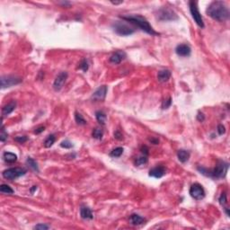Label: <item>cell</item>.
I'll return each mask as SVG.
<instances>
[{"label": "cell", "instance_id": "6da1fadb", "mask_svg": "<svg viewBox=\"0 0 230 230\" xmlns=\"http://www.w3.org/2000/svg\"><path fill=\"white\" fill-rule=\"evenodd\" d=\"M207 14L218 22H224L229 18V10L223 1H213L206 10Z\"/></svg>", "mask_w": 230, "mask_h": 230}, {"label": "cell", "instance_id": "7a4b0ae2", "mask_svg": "<svg viewBox=\"0 0 230 230\" xmlns=\"http://www.w3.org/2000/svg\"><path fill=\"white\" fill-rule=\"evenodd\" d=\"M122 20H125L129 23H130L131 24L138 27L139 29H141L142 31L146 32L147 33L150 34V35H158L159 33H157L152 26L149 24V23L148 22V20L141 16V15H129V16H121Z\"/></svg>", "mask_w": 230, "mask_h": 230}, {"label": "cell", "instance_id": "3957f363", "mask_svg": "<svg viewBox=\"0 0 230 230\" xmlns=\"http://www.w3.org/2000/svg\"><path fill=\"white\" fill-rule=\"evenodd\" d=\"M228 170V164L225 163L223 161H220L216 167L213 169V171L209 172L207 173V176L210 177H213V178H217V179H220L226 176L227 172Z\"/></svg>", "mask_w": 230, "mask_h": 230}, {"label": "cell", "instance_id": "277c9868", "mask_svg": "<svg viewBox=\"0 0 230 230\" xmlns=\"http://www.w3.org/2000/svg\"><path fill=\"white\" fill-rule=\"evenodd\" d=\"M113 28L117 34L122 36L131 35L132 33H135V29L133 27H130L129 25L123 22H116L113 24Z\"/></svg>", "mask_w": 230, "mask_h": 230}, {"label": "cell", "instance_id": "5b68a950", "mask_svg": "<svg viewBox=\"0 0 230 230\" xmlns=\"http://www.w3.org/2000/svg\"><path fill=\"white\" fill-rule=\"evenodd\" d=\"M26 170L24 168H20V167H13V168H9L5 170L2 172V175L5 179L10 180V181H14L16 180L17 178L24 175L26 173Z\"/></svg>", "mask_w": 230, "mask_h": 230}, {"label": "cell", "instance_id": "8992f818", "mask_svg": "<svg viewBox=\"0 0 230 230\" xmlns=\"http://www.w3.org/2000/svg\"><path fill=\"white\" fill-rule=\"evenodd\" d=\"M189 6H190V11H191V16H192L193 20L195 21V23L200 28H204V23H203V19H202L201 14L198 8V3L196 1H190Z\"/></svg>", "mask_w": 230, "mask_h": 230}, {"label": "cell", "instance_id": "52a82bcc", "mask_svg": "<svg viewBox=\"0 0 230 230\" xmlns=\"http://www.w3.org/2000/svg\"><path fill=\"white\" fill-rule=\"evenodd\" d=\"M157 18L160 21H174L178 19L177 14L168 7L161 8L157 13Z\"/></svg>", "mask_w": 230, "mask_h": 230}, {"label": "cell", "instance_id": "ba28073f", "mask_svg": "<svg viewBox=\"0 0 230 230\" xmlns=\"http://www.w3.org/2000/svg\"><path fill=\"white\" fill-rule=\"evenodd\" d=\"M22 82V79L20 77L14 76H3L1 77V87L7 88L14 85H16Z\"/></svg>", "mask_w": 230, "mask_h": 230}, {"label": "cell", "instance_id": "9c48e42d", "mask_svg": "<svg viewBox=\"0 0 230 230\" xmlns=\"http://www.w3.org/2000/svg\"><path fill=\"white\" fill-rule=\"evenodd\" d=\"M190 194L194 200H200L205 197V191L200 183H194L190 188Z\"/></svg>", "mask_w": 230, "mask_h": 230}, {"label": "cell", "instance_id": "30bf717a", "mask_svg": "<svg viewBox=\"0 0 230 230\" xmlns=\"http://www.w3.org/2000/svg\"><path fill=\"white\" fill-rule=\"evenodd\" d=\"M67 72H60L57 76V77L54 80L53 83V88L55 91H59L63 87L67 78Z\"/></svg>", "mask_w": 230, "mask_h": 230}, {"label": "cell", "instance_id": "8fae6325", "mask_svg": "<svg viewBox=\"0 0 230 230\" xmlns=\"http://www.w3.org/2000/svg\"><path fill=\"white\" fill-rule=\"evenodd\" d=\"M108 88L106 85H102L95 90V92L92 95V99L95 101H104L106 97Z\"/></svg>", "mask_w": 230, "mask_h": 230}, {"label": "cell", "instance_id": "7c38bea8", "mask_svg": "<svg viewBox=\"0 0 230 230\" xmlns=\"http://www.w3.org/2000/svg\"><path fill=\"white\" fill-rule=\"evenodd\" d=\"M175 52L180 57H188L191 55V50L187 44H179L175 49Z\"/></svg>", "mask_w": 230, "mask_h": 230}, {"label": "cell", "instance_id": "4fadbf2b", "mask_svg": "<svg viewBox=\"0 0 230 230\" xmlns=\"http://www.w3.org/2000/svg\"><path fill=\"white\" fill-rule=\"evenodd\" d=\"M166 172V169L165 166H157L152 169H150L149 171V176L151 177H154V178H157V179H159L161 177H163Z\"/></svg>", "mask_w": 230, "mask_h": 230}, {"label": "cell", "instance_id": "5bb4252c", "mask_svg": "<svg viewBox=\"0 0 230 230\" xmlns=\"http://www.w3.org/2000/svg\"><path fill=\"white\" fill-rule=\"evenodd\" d=\"M126 58V53L124 51H116L114 52L111 58H110V61L113 64H120L124 58Z\"/></svg>", "mask_w": 230, "mask_h": 230}, {"label": "cell", "instance_id": "9a60e30c", "mask_svg": "<svg viewBox=\"0 0 230 230\" xmlns=\"http://www.w3.org/2000/svg\"><path fill=\"white\" fill-rule=\"evenodd\" d=\"M80 216L83 219H93L94 215L90 208L87 206H82L80 209Z\"/></svg>", "mask_w": 230, "mask_h": 230}, {"label": "cell", "instance_id": "2e32d148", "mask_svg": "<svg viewBox=\"0 0 230 230\" xmlns=\"http://www.w3.org/2000/svg\"><path fill=\"white\" fill-rule=\"evenodd\" d=\"M170 77H171V71L168 69L160 70L157 74V79L159 82H162V83L167 82L170 79Z\"/></svg>", "mask_w": 230, "mask_h": 230}, {"label": "cell", "instance_id": "e0dca14e", "mask_svg": "<svg viewBox=\"0 0 230 230\" xmlns=\"http://www.w3.org/2000/svg\"><path fill=\"white\" fill-rule=\"evenodd\" d=\"M16 107V102L15 101H12L10 102L9 104H5L3 109H2V115L3 116H7L10 113H12L14 112V110L15 109Z\"/></svg>", "mask_w": 230, "mask_h": 230}, {"label": "cell", "instance_id": "ac0fdd59", "mask_svg": "<svg viewBox=\"0 0 230 230\" xmlns=\"http://www.w3.org/2000/svg\"><path fill=\"white\" fill-rule=\"evenodd\" d=\"M129 222L132 225L135 226H138V225H142L146 222V219L144 218H142L141 216L138 215V214H132L129 216Z\"/></svg>", "mask_w": 230, "mask_h": 230}, {"label": "cell", "instance_id": "d6986e66", "mask_svg": "<svg viewBox=\"0 0 230 230\" xmlns=\"http://www.w3.org/2000/svg\"><path fill=\"white\" fill-rule=\"evenodd\" d=\"M177 157L179 159L180 162L182 163H186L189 158H190V153L189 151L187 150H184V149H180L178 152H177Z\"/></svg>", "mask_w": 230, "mask_h": 230}, {"label": "cell", "instance_id": "ffe728a7", "mask_svg": "<svg viewBox=\"0 0 230 230\" xmlns=\"http://www.w3.org/2000/svg\"><path fill=\"white\" fill-rule=\"evenodd\" d=\"M3 157H4V160L9 164H13V163L16 162V160H17V156L11 152H5L3 155Z\"/></svg>", "mask_w": 230, "mask_h": 230}, {"label": "cell", "instance_id": "44dd1931", "mask_svg": "<svg viewBox=\"0 0 230 230\" xmlns=\"http://www.w3.org/2000/svg\"><path fill=\"white\" fill-rule=\"evenodd\" d=\"M95 117H96V120L97 121L102 124V125H104L105 122H106V114L102 112V111H98L95 113Z\"/></svg>", "mask_w": 230, "mask_h": 230}, {"label": "cell", "instance_id": "7402d4cb", "mask_svg": "<svg viewBox=\"0 0 230 230\" xmlns=\"http://www.w3.org/2000/svg\"><path fill=\"white\" fill-rule=\"evenodd\" d=\"M26 163L27 165L29 166L30 168H32L33 171L35 172H39V167H38V164L36 163V161L34 159H33L32 157H28L27 160H26Z\"/></svg>", "mask_w": 230, "mask_h": 230}, {"label": "cell", "instance_id": "603a6c76", "mask_svg": "<svg viewBox=\"0 0 230 230\" xmlns=\"http://www.w3.org/2000/svg\"><path fill=\"white\" fill-rule=\"evenodd\" d=\"M103 135H104V131L101 128H95L92 132L93 138L96 139H101L103 138Z\"/></svg>", "mask_w": 230, "mask_h": 230}, {"label": "cell", "instance_id": "cb8c5ba5", "mask_svg": "<svg viewBox=\"0 0 230 230\" xmlns=\"http://www.w3.org/2000/svg\"><path fill=\"white\" fill-rule=\"evenodd\" d=\"M0 191L5 194H14V190L7 184H2L0 186Z\"/></svg>", "mask_w": 230, "mask_h": 230}, {"label": "cell", "instance_id": "d4e9b609", "mask_svg": "<svg viewBox=\"0 0 230 230\" xmlns=\"http://www.w3.org/2000/svg\"><path fill=\"white\" fill-rule=\"evenodd\" d=\"M54 142H55V136L53 135V134H51V135H50V136H48V138L45 139V141H44V147L45 148H51L53 144H54Z\"/></svg>", "mask_w": 230, "mask_h": 230}, {"label": "cell", "instance_id": "484cf974", "mask_svg": "<svg viewBox=\"0 0 230 230\" xmlns=\"http://www.w3.org/2000/svg\"><path fill=\"white\" fill-rule=\"evenodd\" d=\"M148 156H145L143 155L142 157H139L136 159L135 161V165L138 166H144L148 163Z\"/></svg>", "mask_w": 230, "mask_h": 230}, {"label": "cell", "instance_id": "4316f807", "mask_svg": "<svg viewBox=\"0 0 230 230\" xmlns=\"http://www.w3.org/2000/svg\"><path fill=\"white\" fill-rule=\"evenodd\" d=\"M75 120L78 125H85L86 124V120L84 119V117L82 116L81 113H79L77 112L75 113Z\"/></svg>", "mask_w": 230, "mask_h": 230}, {"label": "cell", "instance_id": "83f0119b", "mask_svg": "<svg viewBox=\"0 0 230 230\" xmlns=\"http://www.w3.org/2000/svg\"><path fill=\"white\" fill-rule=\"evenodd\" d=\"M123 148H120V147H119V148H114L111 153H110V156L112 157H120L122 154H123Z\"/></svg>", "mask_w": 230, "mask_h": 230}, {"label": "cell", "instance_id": "f1b7e54d", "mask_svg": "<svg viewBox=\"0 0 230 230\" xmlns=\"http://www.w3.org/2000/svg\"><path fill=\"white\" fill-rule=\"evenodd\" d=\"M79 68L82 69L84 72H86V71L88 70V62H87V60H86L85 58H84V59L81 61V63H80V65H79Z\"/></svg>", "mask_w": 230, "mask_h": 230}, {"label": "cell", "instance_id": "f546056e", "mask_svg": "<svg viewBox=\"0 0 230 230\" xmlns=\"http://www.w3.org/2000/svg\"><path fill=\"white\" fill-rule=\"evenodd\" d=\"M60 147L61 148H71L72 147H73V144L69 141V140H67V139H66V140H63L61 143H60Z\"/></svg>", "mask_w": 230, "mask_h": 230}, {"label": "cell", "instance_id": "4dcf8cb0", "mask_svg": "<svg viewBox=\"0 0 230 230\" xmlns=\"http://www.w3.org/2000/svg\"><path fill=\"white\" fill-rule=\"evenodd\" d=\"M7 137H8V134L5 132V130L4 129V126L2 125V127H1V134H0V140L2 142H4V141H5Z\"/></svg>", "mask_w": 230, "mask_h": 230}, {"label": "cell", "instance_id": "1f68e13d", "mask_svg": "<svg viewBox=\"0 0 230 230\" xmlns=\"http://www.w3.org/2000/svg\"><path fill=\"white\" fill-rule=\"evenodd\" d=\"M219 201L220 203V205L222 206H225L227 204V201H228V199H227V194L226 193H222L219 199Z\"/></svg>", "mask_w": 230, "mask_h": 230}, {"label": "cell", "instance_id": "d6a6232c", "mask_svg": "<svg viewBox=\"0 0 230 230\" xmlns=\"http://www.w3.org/2000/svg\"><path fill=\"white\" fill-rule=\"evenodd\" d=\"M171 104H172V98L169 97L167 100H165V101L163 102L162 108H163V109H168V108L171 106Z\"/></svg>", "mask_w": 230, "mask_h": 230}, {"label": "cell", "instance_id": "836d02e7", "mask_svg": "<svg viewBox=\"0 0 230 230\" xmlns=\"http://www.w3.org/2000/svg\"><path fill=\"white\" fill-rule=\"evenodd\" d=\"M14 140L16 142L20 143V144H23V143H24V142H26L28 140V138L26 136H19V137L14 138Z\"/></svg>", "mask_w": 230, "mask_h": 230}, {"label": "cell", "instance_id": "e575fe53", "mask_svg": "<svg viewBox=\"0 0 230 230\" xmlns=\"http://www.w3.org/2000/svg\"><path fill=\"white\" fill-rule=\"evenodd\" d=\"M114 138L118 140H121L123 138V135L121 134V132L119 129H117L114 132Z\"/></svg>", "mask_w": 230, "mask_h": 230}, {"label": "cell", "instance_id": "d590c367", "mask_svg": "<svg viewBox=\"0 0 230 230\" xmlns=\"http://www.w3.org/2000/svg\"><path fill=\"white\" fill-rule=\"evenodd\" d=\"M218 132H219V135H223L226 132V129H225V127L222 124L218 126Z\"/></svg>", "mask_w": 230, "mask_h": 230}, {"label": "cell", "instance_id": "8d00e7d4", "mask_svg": "<svg viewBox=\"0 0 230 230\" xmlns=\"http://www.w3.org/2000/svg\"><path fill=\"white\" fill-rule=\"evenodd\" d=\"M34 228L35 229H49L50 227L47 226V225H44V224H39V225L35 226Z\"/></svg>", "mask_w": 230, "mask_h": 230}, {"label": "cell", "instance_id": "74e56055", "mask_svg": "<svg viewBox=\"0 0 230 230\" xmlns=\"http://www.w3.org/2000/svg\"><path fill=\"white\" fill-rule=\"evenodd\" d=\"M140 150H141L142 154L145 155V156H148V153H149V152H148V151H149V150H148V148L147 146H142L141 148H140Z\"/></svg>", "mask_w": 230, "mask_h": 230}, {"label": "cell", "instance_id": "f35d334b", "mask_svg": "<svg viewBox=\"0 0 230 230\" xmlns=\"http://www.w3.org/2000/svg\"><path fill=\"white\" fill-rule=\"evenodd\" d=\"M44 129H45V127H44V126L38 127V128L34 130V133H35V134H40V133L43 132V131H44Z\"/></svg>", "mask_w": 230, "mask_h": 230}, {"label": "cell", "instance_id": "ab89813d", "mask_svg": "<svg viewBox=\"0 0 230 230\" xmlns=\"http://www.w3.org/2000/svg\"><path fill=\"white\" fill-rule=\"evenodd\" d=\"M197 119H198V120H199V121H203V120H204V119H205L204 114H203L202 113H199L198 115H197Z\"/></svg>", "mask_w": 230, "mask_h": 230}, {"label": "cell", "instance_id": "60d3db41", "mask_svg": "<svg viewBox=\"0 0 230 230\" xmlns=\"http://www.w3.org/2000/svg\"><path fill=\"white\" fill-rule=\"evenodd\" d=\"M149 141H150L151 143L155 144V145H157V144L159 143V140H158L157 138H149Z\"/></svg>", "mask_w": 230, "mask_h": 230}, {"label": "cell", "instance_id": "b9f144b4", "mask_svg": "<svg viewBox=\"0 0 230 230\" xmlns=\"http://www.w3.org/2000/svg\"><path fill=\"white\" fill-rule=\"evenodd\" d=\"M35 190H37V186H33V188L31 189V192H32V193H33Z\"/></svg>", "mask_w": 230, "mask_h": 230}, {"label": "cell", "instance_id": "7bdbcfd3", "mask_svg": "<svg viewBox=\"0 0 230 230\" xmlns=\"http://www.w3.org/2000/svg\"><path fill=\"white\" fill-rule=\"evenodd\" d=\"M113 4H114V5H118V4H121L122 3V1H120V2H112Z\"/></svg>", "mask_w": 230, "mask_h": 230}]
</instances>
